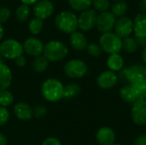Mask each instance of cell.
<instances>
[{
    "label": "cell",
    "mask_w": 146,
    "mask_h": 145,
    "mask_svg": "<svg viewBox=\"0 0 146 145\" xmlns=\"http://www.w3.org/2000/svg\"><path fill=\"white\" fill-rule=\"evenodd\" d=\"M64 85L57 79H48L44 81L41 86V94L43 97L51 103L59 102L63 98Z\"/></svg>",
    "instance_id": "cell-1"
},
{
    "label": "cell",
    "mask_w": 146,
    "mask_h": 145,
    "mask_svg": "<svg viewBox=\"0 0 146 145\" xmlns=\"http://www.w3.org/2000/svg\"><path fill=\"white\" fill-rule=\"evenodd\" d=\"M55 25L61 32L71 34L79 28L78 17L71 11H62L56 16Z\"/></svg>",
    "instance_id": "cell-2"
},
{
    "label": "cell",
    "mask_w": 146,
    "mask_h": 145,
    "mask_svg": "<svg viewBox=\"0 0 146 145\" xmlns=\"http://www.w3.org/2000/svg\"><path fill=\"white\" fill-rule=\"evenodd\" d=\"M68 53L67 45L58 40L49 41L44 47L43 56L49 62H59L64 59Z\"/></svg>",
    "instance_id": "cell-3"
},
{
    "label": "cell",
    "mask_w": 146,
    "mask_h": 145,
    "mask_svg": "<svg viewBox=\"0 0 146 145\" xmlns=\"http://www.w3.org/2000/svg\"><path fill=\"white\" fill-rule=\"evenodd\" d=\"M98 44L103 52L109 55L120 53L122 50V38L113 32L103 33L99 38Z\"/></svg>",
    "instance_id": "cell-4"
},
{
    "label": "cell",
    "mask_w": 146,
    "mask_h": 145,
    "mask_svg": "<svg viewBox=\"0 0 146 145\" xmlns=\"http://www.w3.org/2000/svg\"><path fill=\"white\" fill-rule=\"evenodd\" d=\"M0 53L3 58L15 60L23 55V45L16 39H5L0 44Z\"/></svg>",
    "instance_id": "cell-5"
},
{
    "label": "cell",
    "mask_w": 146,
    "mask_h": 145,
    "mask_svg": "<svg viewBox=\"0 0 146 145\" xmlns=\"http://www.w3.org/2000/svg\"><path fill=\"white\" fill-rule=\"evenodd\" d=\"M88 71L86 63L80 59H72L64 66L65 74L71 79L83 78Z\"/></svg>",
    "instance_id": "cell-6"
},
{
    "label": "cell",
    "mask_w": 146,
    "mask_h": 145,
    "mask_svg": "<svg viewBox=\"0 0 146 145\" xmlns=\"http://www.w3.org/2000/svg\"><path fill=\"white\" fill-rule=\"evenodd\" d=\"M98 12L93 9L82 11L78 17V27L83 32H89L96 27Z\"/></svg>",
    "instance_id": "cell-7"
},
{
    "label": "cell",
    "mask_w": 146,
    "mask_h": 145,
    "mask_svg": "<svg viewBox=\"0 0 146 145\" xmlns=\"http://www.w3.org/2000/svg\"><path fill=\"white\" fill-rule=\"evenodd\" d=\"M115 16L110 11L99 13L98 14L96 27L98 30V32H100L102 34L110 32L113 31L115 27Z\"/></svg>",
    "instance_id": "cell-8"
},
{
    "label": "cell",
    "mask_w": 146,
    "mask_h": 145,
    "mask_svg": "<svg viewBox=\"0 0 146 145\" xmlns=\"http://www.w3.org/2000/svg\"><path fill=\"white\" fill-rule=\"evenodd\" d=\"M131 118L137 126H146V100H137L131 107Z\"/></svg>",
    "instance_id": "cell-9"
},
{
    "label": "cell",
    "mask_w": 146,
    "mask_h": 145,
    "mask_svg": "<svg viewBox=\"0 0 146 145\" xmlns=\"http://www.w3.org/2000/svg\"><path fill=\"white\" fill-rule=\"evenodd\" d=\"M114 32L121 38L130 37L133 32V21L128 16H123L117 18L115 21Z\"/></svg>",
    "instance_id": "cell-10"
},
{
    "label": "cell",
    "mask_w": 146,
    "mask_h": 145,
    "mask_svg": "<svg viewBox=\"0 0 146 145\" xmlns=\"http://www.w3.org/2000/svg\"><path fill=\"white\" fill-rule=\"evenodd\" d=\"M125 69L124 76L129 84L135 85L145 80V66L141 64H135Z\"/></svg>",
    "instance_id": "cell-11"
},
{
    "label": "cell",
    "mask_w": 146,
    "mask_h": 145,
    "mask_svg": "<svg viewBox=\"0 0 146 145\" xmlns=\"http://www.w3.org/2000/svg\"><path fill=\"white\" fill-rule=\"evenodd\" d=\"M54 4L49 0H39L33 7V15L35 18L41 21L50 18L54 13Z\"/></svg>",
    "instance_id": "cell-12"
},
{
    "label": "cell",
    "mask_w": 146,
    "mask_h": 145,
    "mask_svg": "<svg viewBox=\"0 0 146 145\" xmlns=\"http://www.w3.org/2000/svg\"><path fill=\"white\" fill-rule=\"evenodd\" d=\"M97 85L103 90H110L115 87L118 82V76L115 72L110 70H104L97 77Z\"/></svg>",
    "instance_id": "cell-13"
},
{
    "label": "cell",
    "mask_w": 146,
    "mask_h": 145,
    "mask_svg": "<svg viewBox=\"0 0 146 145\" xmlns=\"http://www.w3.org/2000/svg\"><path fill=\"white\" fill-rule=\"evenodd\" d=\"M23 50L24 52H26L27 55L37 57L43 54L44 52V47L42 41L36 38H27L23 43Z\"/></svg>",
    "instance_id": "cell-14"
},
{
    "label": "cell",
    "mask_w": 146,
    "mask_h": 145,
    "mask_svg": "<svg viewBox=\"0 0 146 145\" xmlns=\"http://www.w3.org/2000/svg\"><path fill=\"white\" fill-rule=\"evenodd\" d=\"M115 131L109 126L99 128L96 133V140L99 145H113L115 144Z\"/></svg>",
    "instance_id": "cell-15"
},
{
    "label": "cell",
    "mask_w": 146,
    "mask_h": 145,
    "mask_svg": "<svg viewBox=\"0 0 146 145\" xmlns=\"http://www.w3.org/2000/svg\"><path fill=\"white\" fill-rule=\"evenodd\" d=\"M14 114L18 120L29 121L33 117V108L26 103H18L14 107Z\"/></svg>",
    "instance_id": "cell-16"
},
{
    "label": "cell",
    "mask_w": 146,
    "mask_h": 145,
    "mask_svg": "<svg viewBox=\"0 0 146 145\" xmlns=\"http://www.w3.org/2000/svg\"><path fill=\"white\" fill-rule=\"evenodd\" d=\"M133 21V33L135 38H146V14L136 15Z\"/></svg>",
    "instance_id": "cell-17"
},
{
    "label": "cell",
    "mask_w": 146,
    "mask_h": 145,
    "mask_svg": "<svg viewBox=\"0 0 146 145\" xmlns=\"http://www.w3.org/2000/svg\"><path fill=\"white\" fill-rule=\"evenodd\" d=\"M69 43L73 49L75 50H86L88 45V41L85 34L81 32H74L70 34Z\"/></svg>",
    "instance_id": "cell-18"
},
{
    "label": "cell",
    "mask_w": 146,
    "mask_h": 145,
    "mask_svg": "<svg viewBox=\"0 0 146 145\" xmlns=\"http://www.w3.org/2000/svg\"><path fill=\"white\" fill-rule=\"evenodd\" d=\"M121 98L128 103H133L137 100H139L138 94L136 92V90L134 86L131 84H127L123 85L119 91Z\"/></svg>",
    "instance_id": "cell-19"
},
{
    "label": "cell",
    "mask_w": 146,
    "mask_h": 145,
    "mask_svg": "<svg viewBox=\"0 0 146 145\" xmlns=\"http://www.w3.org/2000/svg\"><path fill=\"white\" fill-rule=\"evenodd\" d=\"M12 82V73L5 64H0V92L8 90Z\"/></svg>",
    "instance_id": "cell-20"
},
{
    "label": "cell",
    "mask_w": 146,
    "mask_h": 145,
    "mask_svg": "<svg viewBox=\"0 0 146 145\" xmlns=\"http://www.w3.org/2000/svg\"><path fill=\"white\" fill-rule=\"evenodd\" d=\"M107 67L112 72H120L124 67V58L120 53L109 55L107 58Z\"/></svg>",
    "instance_id": "cell-21"
},
{
    "label": "cell",
    "mask_w": 146,
    "mask_h": 145,
    "mask_svg": "<svg viewBox=\"0 0 146 145\" xmlns=\"http://www.w3.org/2000/svg\"><path fill=\"white\" fill-rule=\"evenodd\" d=\"M80 93V86L76 83H71L63 88V98L66 100H72L77 97Z\"/></svg>",
    "instance_id": "cell-22"
},
{
    "label": "cell",
    "mask_w": 146,
    "mask_h": 145,
    "mask_svg": "<svg viewBox=\"0 0 146 145\" xmlns=\"http://www.w3.org/2000/svg\"><path fill=\"white\" fill-rule=\"evenodd\" d=\"M128 7L127 3L123 1H118L114 3L110 8V12L115 16V18H121L126 15Z\"/></svg>",
    "instance_id": "cell-23"
},
{
    "label": "cell",
    "mask_w": 146,
    "mask_h": 145,
    "mask_svg": "<svg viewBox=\"0 0 146 145\" xmlns=\"http://www.w3.org/2000/svg\"><path fill=\"white\" fill-rule=\"evenodd\" d=\"M48 66H49V61L44 56H39L35 57L32 62V68L37 73L44 72L47 69Z\"/></svg>",
    "instance_id": "cell-24"
},
{
    "label": "cell",
    "mask_w": 146,
    "mask_h": 145,
    "mask_svg": "<svg viewBox=\"0 0 146 145\" xmlns=\"http://www.w3.org/2000/svg\"><path fill=\"white\" fill-rule=\"evenodd\" d=\"M139 49L136 38L133 37H127L122 39V50L128 53V54H133L135 53Z\"/></svg>",
    "instance_id": "cell-25"
},
{
    "label": "cell",
    "mask_w": 146,
    "mask_h": 145,
    "mask_svg": "<svg viewBox=\"0 0 146 145\" xmlns=\"http://www.w3.org/2000/svg\"><path fill=\"white\" fill-rule=\"evenodd\" d=\"M92 0H68V4L72 9L76 11H85L92 6Z\"/></svg>",
    "instance_id": "cell-26"
},
{
    "label": "cell",
    "mask_w": 146,
    "mask_h": 145,
    "mask_svg": "<svg viewBox=\"0 0 146 145\" xmlns=\"http://www.w3.org/2000/svg\"><path fill=\"white\" fill-rule=\"evenodd\" d=\"M30 15V8L27 4H21L15 10V17L19 21H25Z\"/></svg>",
    "instance_id": "cell-27"
},
{
    "label": "cell",
    "mask_w": 146,
    "mask_h": 145,
    "mask_svg": "<svg viewBox=\"0 0 146 145\" xmlns=\"http://www.w3.org/2000/svg\"><path fill=\"white\" fill-rule=\"evenodd\" d=\"M43 27H44V23H43V21L38 19V18H33L29 23H28V29H29V32L33 34V35H37V34H39L42 30H43Z\"/></svg>",
    "instance_id": "cell-28"
},
{
    "label": "cell",
    "mask_w": 146,
    "mask_h": 145,
    "mask_svg": "<svg viewBox=\"0 0 146 145\" xmlns=\"http://www.w3.org/2000/svg\"><path fill=\"white\" fill-rule=\"evenodd\" d=\"M92 5L94 8L93 9L99 13L109 11L111 8L110 0H92Z\"/></svg>",
    "instance_id": "cell-29"
},
{
    "label": "cell",
    "mask_w": 146,
    "mask_h": 145,
    "mask_svg": "<svg viewBox=\"0 0 146 145\" xmlns=\"http://www.w3.org/2000/svg\"><path fill=\"white\" fill-rule=\"evenodd\" d=\"M14 102V95L11 91L6 90L0 92V106L7 108Z\"/></svg>",
    "instance_id": "cell-30"
},
{
    "label": "cell",
    "mask_w": 146,
    "mask_h": 145,
    "mask_svg": "<svg viewBox=\"0 0 146 145\" xmlns=\"http://www.w3.org/2000/svg\"><path fill=\"white\" fill-rule=\"evenodd\" d=\"M86 50H87V53L92 57H100L103 54V50L100 45L96 43L88 44L86 47Z\"/></svg>",
    "instance_id": "cell-31"
},
{
    "label": "cell",
    "mask_w": 146,
    "mask_h": 145,
    "mask_svg": "<svg viewBox=\"0 0 146 145\" xmlns=\"http://www.w3.org/2000/svg\"><path fill=\"white\" fill-rule=\"evenodd\" d=\"M136 90V92L138 94V97H139V100L141 99V100H146V82L145 81H142V82H139L138 84H135V85H133Z\"/></svg>",
    "instance_id": "cell-32"
},
{
    "label": "cell",
    "mask_w": 146,
    "mask_h": 145,
    "mask_svg": "<svg viewBox=\"0 0 146 145\" xmlns=\"http://www.w3.org/2000/svg\"><path fill=\"white\" fill-rule=\"evenodd\" d=\"M33 116L36 118H43L47 114V109L44 105H37L33 109Z\"/></svg>",
    "instance_id": "cell-33"
},
{
    "label": "cell",
    "mask_w": 146,
    "mask_h": 145,
    "mask_svg": "<svg viewBox=\"0 0 146 145\" xmlns=\"http://www.w3.org/2000/svg\"><path fill=\"white\" fill-rule=\"evenodd\" d=\"M11 16V11L9 8L3 7L0 8V23H5L7 22Z\"/></svg>",
    "instance_id": "cell-34"
},
{
    "label": "cell",
    "mask_w": 146,
    "mask_h": 145,
    "mask_svg": "<svg viewBox=\"0 0 146 145\" xmlns=\"http://www.w3.org/2000/svg\"><path fill=\"white\" fill-rule=\"evenodd\" d=\"M9 120V112L4 107L0 106V126H4Z\"/></svg>",
    "instance_id": "cell-35"
},
{
    "label": "cell",
    "mask_w": 146,
    "mask_h": 145,
    "mask_svg": "<svg viewBox=\"0 0 146 145\" xmlns=\"http://www.w3.org/2000/svg\"><path fill=\"white\" fill-rule=\"evenodd\" d=\"M42 145H62L61 141L56 138H47L46 139L44 140V142L42 143Z\"/></svg>",
    "instance_id": "cell-36"
},
{
    "label": "cell",
    "mask_w": 146,
    "mask_h": 145,
    "mask_svg": "<svg viewBox=\"0 0 146 145\" xmlns=\"http://www.w3.org/2000/svg\"><path fill=\"white\" fill-rule=\"evenodd\" d=\"M133 145H146V133L138 136Z\"/></svg>",
    "instance_id": "cell-37"
},
{
    "label": "cell",
    "mask_w": 146,
    "mask_h": 145,
    "mask_svg": "<svg viewBox=\"0 0 146 145\" xmlns=\"http://www.w3.org/2000/svg\"><path fill=\"white\" fill-rule=\"evenodd\" d=\"M26 57L22 55L19 57H17L16 59H15V63L17 67L19 68H22L26 65Z\"/></svg>",
    "instance_id": "cell-38"
},
{
    "label": "cell",
    "mask_w": 146,
    "mask_h": 145,
    "mask_svg": "<svg viewBox=\"0 0 146 145\" xmlns=\"http://www.w3.org/2000/svg\"><path fill=\"white\" fill-rule=\"evenodd\" d=\"M138 46L139 47H142L145 48L146 46V38H135Z\"/></svg>",
    "instance_id": "cell-39"
},
{
    "label": "cell",
    "mask_w": 146,
    "mask_h": 145,
    "mask_svg": "<svg viewBox=\"0 0 146 145\" xmlns=\"http://www.w3.org/2000/svg\"><path fill=\"white\" fill-rule=\"evenodd\" d=\"M139 9L142 11L141 13L146 14V0H140V2H139Z\"/></svg>",
    "instance_id": "cell-40"
},
{
    "label": "cell",
    "mask_w": 146,
    "mask_h": 145,
    "mask_svg": "<svg viewBox=\"0 0 146 145\" xmlns=\"http://www.w3.org/2000/svg\"><path fill=\"white\" fill-rule=\"evenodd\" d=\"M8 144V139L7 137L0 132V145H7Z\"/></svg>",
    "instance_id": "cell-41"
},
{
    "label": "cell",
    "mask_w": 146,
    "mask_h": 145,
    "mask_svg": "<svg viewBox=\"0 0 146 145\" xmlns=\"http://www.w3.org/2000/svg\"><path fill=\"white\" fill-rule=\"evenodd\" d=\"M22 3L24 4H27V5H31V4H35L37 3L39 0H21Z\"/></svg>",
    "instance_id": "cell-42"
},
{
    "label": "cell",
    "mask_w": 146,
    "mask_h": 145,
    "mask_svg": "<svg viewBox=\"0 0 146 145\" xmlns=\"http://www.w3.org/2000/svg\"><path fill=\"white\" fill-rule=\"evenodd\" d=\"M141 56H142V60L146 63V46L145 48H143V50H142Z\"/></svg>",
    "instance_id": "cell-43"
},
{
    "label": "cell",
    "mask_w": 146,
    "mask_h": 145,
    "mask_svg": "<svg viewBox=\"0 0 146 145\" xmlns=\"http://www.w3.org/2000/svg\"><path fill=\"white\" fill-rule=\"evenodd\" d=\"M3 34H4V29H3V25L0 23V40L3 38Z\"/></svg>",
    "instance_id": "cell-44"
},
{
    "label": "cell",
    "mask_w": 146,
    "mask_h": 145,
    "mask_svg": "<svg viewBox=\"0 0 146 145\" xmlns=\"http://www.w3.org/2000/svg\"><path fill=\"white\" fill-rule=\"evenodd\" d=\"M2 63H4V62H3V57L2 56V55L0 53V64H2Z\"/></svg>",
    "instance_id": "cell-45"
},
{
    "label": "cell",
    "mask_w": 146,
    "mask_h": 145,
    "mask_svg": "<svg viewBox=\"0 0 146 145\" xmlns=\"http://www.w3.org/2000/svg\"><path fill=\"white\" fill-rule=\"evenodd\" d=\"M113 145H122V144H114Z\"/></svg>",
    "instance_id": "cell-46"
},
{
    "label": "cell",
    "mask_w": 146,
    "mask_h": 145,
    "mask_svg": "<svg viewBox=\"0 0 146 145\" xmlns=\"http://www.w3.org/2000/svg\"><path fill=\"white\" fill-rule=\"evenodd\" d=\"M116 1H117V2H118V1H121V0H116Z\"/></svg>",
    "instance_id": "cell-47"
},
{
    "label": "cell",
    "mask_w": 146,
    "mask_h": 145,
    "mask_svg": "<svg viewBox=\"0 0 146 145\" xmlns=\"http://www.w3.org/2000/svg\"><path fill=\"white\" fill-rule=\"evenodd\" d=\"M145 74H146V66H145Z\"/></svg>",
    "instance_id": "cell-48"
},
{
    "label": "cell",
    "mask_w": 146,
    "mask_h": 145,
    "mask_svg": "<svg viewBox=\"0 0 146 145\" xmlns=\"http://www.w3.org/2000/svg\"><path fill=\"white\" fill-rule=\"evenodd\" d=\"M30 145H37V144H30Z\"/></svg>",
    "instance_id": "cell-49"
},
{
    "label": "cell",
    "mask_w": 146,
    "mask_h": 145,
    "mask_svg": "<svg viewBox=\"0 0 146 145\" xmlns=\"http://www.w3.org/2000/svg\"><path fill=\"white\" fill-rule=\"evenodd\" d=\"M145 82H146V79H145Z\"/></svg>",
    "instance_id": "cell-50"
}]
</instances>
